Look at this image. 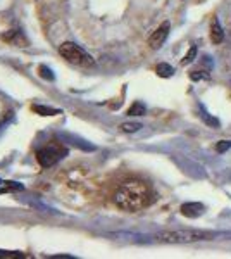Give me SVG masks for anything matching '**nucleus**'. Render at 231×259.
<instances>
[{
	"mask_svg": "<svg viewBox=\"0 0 231 259\" xmlns=\"http://www.w3.org/2000/svg\"><path fill=\"white\" fill-rule=\"evenodd\" d=\"M154 197L155 195L149 183L144 182V180L133 178L121 183L119 189L114 194V202L119 209L126 212H136L147 206H150Z\"/></svg>",
	"mask_w": 231,
	"mask_h": 259,
	"instance_id": "1",
	"label": "nucleus"
},
{
	"mask_svg": "<svg viewBox=\"0 0 231 259\" xmlns=\"http://www.w3.org/2000/svg\"><path fill=\"white\" fill-rule=\"evenodd\" d=\"M219 237V232H202V230H174V232H161L155 235V240L164 244H192V242L211 240Z\"/></svg>",
	"mask_w": 231,
	"mask_h": 259,
	"instance_id": "2",
	"label": "nucleus"
},
{
	"mask_svg": "<svg viewBox=\"0 0 231 259\" xmlns=\"http://www.w3.org/2000/svg\"><path fill=\"white\" fill-rule=\"evenodd\" d=\"M59 52L64 57L66 61L71 62V64L81 66V68H94L95 66V59L86 54L79 45L73 44V41H64V44L59 47Z\"/></svg>",
	"mask_w": 231,
	"mask_h": 259,
	"instance_id": "3",
	"label": "nucleus"
},
{
	"mask_svg": "<svg viewBox=\"0 0 231 259\" xmlns=\"http://www.w3.org/2000/svg\"><path fill=\"white\" fill-rule=\"evenodd\" d=\"M66 156H68V149L56 140L49 142L47 145L36 150V161L40 162L41 168H50V166H54Z\"/></svg>",
	"mask_w": 231,
	"mask_h": 259,
	"instance_id": "4",
	"label": "nucleus"
},
{
	"mask_svg": "<svg viewBox=\"0 0 231 259\" xmlns=\"http://www.w3.org/2000/svg\"><path fill=\"white\" fill-rule=\"evenodd\" d=\"M169 28H171V24L167 23H162L161 26L155 30L152 35H150V38H149V45L152 49H159L161 45L166 41V38H167V35H169Z\"/></svg>",
	"mask_w": 231,
	"mask_h": 259,
	"instance_id": "5",
	"label": "nucleus"
},
{
	"mask_svg": "<svg viewBox=\"0 0 231 259\" xmlns=\"http://www.w3.org/2000/svg\"><path fill=\"white\" fill-rule=\"evenodd\" d=\"M205 212V206L202 202H184L181 206V214L187 218H199Z\"/></svg>",
	"mask_w": 231,
	"mask_h": 259,
	"instance_id": "6",
	"label": "nucleus"
},
{
	"mask_svg": "<svg viewBox=\"0 0 231 259\" xmlns=\"http://www.w3.org/2000/svg\"><path fill=\"white\" fill-rule=\"evenodd\" d=\"M24 187L18 182L11 180H0V194H12V192H21Z\"/></svg>",
	"mask_w": 231,
	"mask_h": 259,
	"instance_id": "7",
	"label": "nucleus"
},
{
	"mask_svg": "<svg viewBox=\"0 0 231 259\" xmlns=\"http://www.w3.org/2000/svg\"><path fill=\"white\" fill-rule=\"evenodd\" d=\"M211 40H212V44H221V41L224 40V33H222L219 21L216 18H214L211 23Z\"/></svg>",
	"mask_w": 231,
	"mask_h": 259,
	"instance_id": "8",
	"label": "nucleus"
},
{
	"mask_svg": "<svg viewBox=\"0 0 231 259\" xmlns=\"http://www.w3.org/2000/svg\"><path fill=\"white\" fill-rule=\"evenodd\" d=\"M199 116H200V119H202L205 124H209V126H214V128L219 126V119L214 118L212 114H209L207 109H205L202 104H199Z\"/></svg>",
	"mask_w": 231,
	"mask_h": 259,
	"instance_id": "9",
	"label": "nucleus"
},
{
	"mask_svg": "<svg viewBox=\"0 0 231 259\" xmlns=\"http://www.w3.org/2000/svg\"><path fill=\"white\" fill-rule=\"evenodd\" d=\"M155 73H157L161 78H171L174 74V69L171 68L169 64H166V62H161V64L155 68Z\"/></svg>",
	"mask_w": 231,
	"mask_h": 259,
	"instance_id": "10",
	"label": "nucleus"
},
{
	"mask_svg": "<svg viewBox=\"0 0 231 259\" xmlns=\"http://www.w3.org/2000/svg\"><path fill=\"white\" fill-rule=\"evenodd\" d=\"M33 111L38 112L40 116H56L61 114L59 109H54V107H45V106H33Z\"/></svg>",
	"mask_w": 231,
	"mask_h": 259,
	"instance_id": "11",
	"label": "nucleus"
},
{
	"mask_svg": "<svg viewBox=\"0 0 231 259\" xmlns=\"http://www.w3.org/2000/svg\"><path fill=\"white\" fill-rule=\"evenodd\" d=\"M4 40H7V41H11V44L18 45L19 40H24V38H23V35H21V31L12 30V31L7 33V35H4ZM24 41H26V40H24Z\"/></svg>",
	"mask_w": 231,
	"mask_h": 259,
	"instance_id": "12",
	"label": "nucleus"
},
{
	"mask_svg": "<svg viewBox=\"0 0 231 259\" xmlns=\"http://www.w3.org/2000/svg\"><path fill=\"white\" fill-rule=\"evenodd\" d=\"M145 111H147V109H145L144 104H142V102H135V104H133V106L128 109V114H129V116H144V114H145Z\"/></svg>",
	"mask_w": 231,
	"mask_h": 259,
	"instance_id": "13",
	"label": "nucleus"
},
{
	"mask_svg": "<svg viewBox=\"0 0 231 259\" xmlns=\"http://www.w3.org/2000/svg\"><path fill=\"white\" fill-rule=\"evenodd\" d=\"M140 128H142L140 123H123L121 124V130H123L124 133H135Z\"/></svg>",
	"mask_w": 231,
	"mask_h": 259,
	"instance_id": "14",
	"label": "nucleus"
},
{
	"mask_svg": "<svg viewBox=\"0 0 231 259\" xmlns=\"http://www.w3.org/2000/svg\"><path fill=\"white\" fill-rule=\"evenodd\" d=\"M229 149H231V140H221L216 144V150L219 154H224L226 150H229Z\"/></svg>",
	"mask_w": 231,
	"mask_h": 259,
	"instance_id": "15",
	"label": "nucleus"
},
{
	"mask_svg": "<svg viewBox=\"0 0 231 259\" xmlns=\"http://www.w3.org/2000/svg\"><path fill=\"white\" fill-rule=\"evenodd\" d=\"M195 56H197V47H195V45H193V47H192L190 50H188L187 56H184V59L181 61V64H183V66L190 64V62H192L193 59H195Z\"/></svg>",
	"mask_w": 231,
	"mask_h": 259,
	"instance_id": "16",
	"label": "nucleus"
},
{
	"mask_svg": "<svg viewBox=\"0 0 231 259\" xmlns=\"http://www.w3.org/2000/svg\"><path fill=\"white\" fill-rule=\"evenodd\" d=\"M190 78L193 81H199V80H209L211 76H209V73H204V71H202V73H200V71H192Z\"/></svg>",
	"mask_w": 231,
	"mask_h": 259,
	"instance_id": "17",
	"label": "nucleus"
},
{
	"mask_svg": "<svg viewBox=\"0 0 231 259\" xmlns=\"http://www.w3.org/2000/svg\"><path fill=\"white\" fill-rule=\"evenodd\" d=\"M40 76H41V78H47V80H50V81L54 80L52 71H50L49 68H45V66H40Z\"/></svg>",
	"mask_w": 231,
	"mask_h": 259,
	"instance_id": "18",
	"label": "nucleus"
},
{
	"mask_svg": "<svg viewBox=\"0 0 231 259\" xmlns=\"http://www.w3.org/2000/svg\"><path fill=\"white\" fill-rule=\"evenodd\" d=\"M229 180H231V173H229Z\"/></svg>",
	"mask_w": 231,
	"mask_h": 259,
	"instance_id": "19",
	"label": "nucleus"
}]
</instances>
